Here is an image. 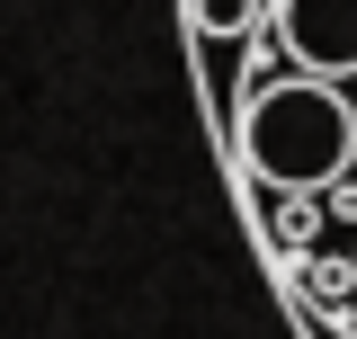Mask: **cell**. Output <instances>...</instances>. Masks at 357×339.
Instances as JSON below:
<instances>
[{
	"mask_svg": "<svg viewBox=\"0 0 357 339\" xmlns=\"http://www.w3.org/2000/svg\"><path fill=\"white\" fill-rule=\"evenodd\" d=\"M241 161L259 170L268 188H286V197L349 179V161H357V98L340 81H312V72L259 81L241 98Z\"/></svg>",
	"mask_w": 357,
	"mask_h": 339,
	"instance_id": "obj_1",
	"label": "cell"
},
{
	"mask_svg": "<svg viewBox=\"0 0 357 339\" xmlns=\"http://www.w3.org/2000/svg\"><path fill=\"white\" fill-rule=\"evenodd\" d=\"M277 54L312 81H349L357 72V0H268Z\"/></svg>",
	"mask_w": 357,
	"mask_h": 339,
	"instance_id": "obj_2",
	"label": "cell"
},
{
	"mask_svg": "<svg viewBox=\"0 0 357 339\" xmlns=\"http://www.w3.org/2000/svg\"><path fill=\"white\" fill-rule=\"evenodd\" d=\"M197 36H250L259 27V0H188Z\"/></svg>",
	"mask_w": 357,
	"mask_h": 339,
	"instance_id": "obj_3",
	"label": "cell"
}]
</instances>
